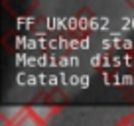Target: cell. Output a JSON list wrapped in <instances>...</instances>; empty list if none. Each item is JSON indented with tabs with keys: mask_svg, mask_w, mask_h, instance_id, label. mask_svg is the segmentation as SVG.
I'll return each mask as SVG.
<instances>
[{
	"mask_svg": "<svg viewBox=\"0 0 134 126\" xmlns=\"http://www.w3.org/2000/svg\"><path fill=\"white\" fill-rule=\"evenodd\" d=\"M114 126H134V112H130L128 116H124L122 120H118Z\"/></svg>",
	"mask_w": 134,
	"mask_h": 126,
	"instance_id": "cell-1",
	"label": "cell"
}]
</instances>
